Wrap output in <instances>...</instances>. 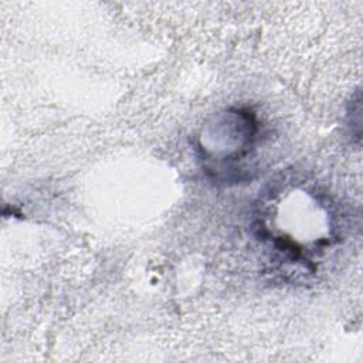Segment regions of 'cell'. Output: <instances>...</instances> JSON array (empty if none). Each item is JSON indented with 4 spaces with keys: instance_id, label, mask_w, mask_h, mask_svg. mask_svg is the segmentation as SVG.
<instances>
[{
    "instance_id": "6da1fadb",
    "label": "cell",
    "mask_w": 363,
    "mask_h": 363,
    "mask_svg": "<svg viewBox=\"0 0 363 363\" xmlns=\"http://www.w3.org/2000/svg\"><path fill=\"white\" fill-rule=\"evenodd\" d=\"M257 130L255 116L247 109H228L217 116L199 142L206 169L224 180L227 169L252 152Z\"/></svg>"
}]
</instances>
